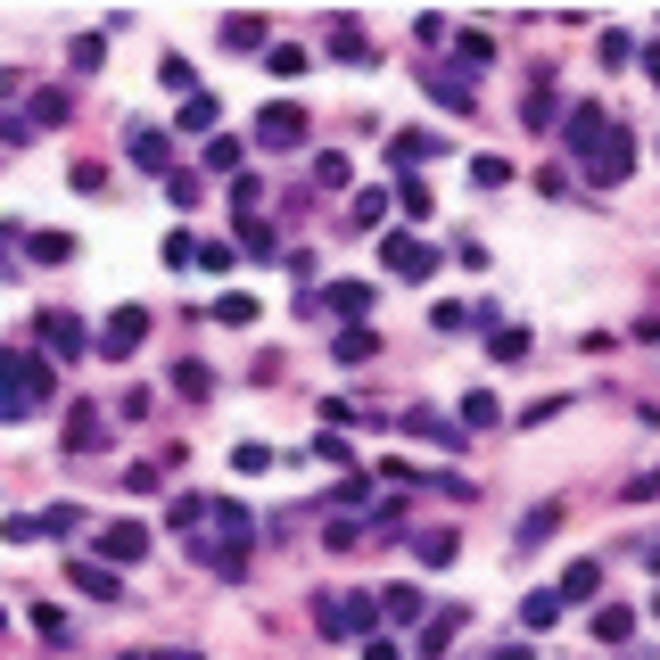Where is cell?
I'll use <instances>...</instances> for the list:
<instances>
[{
  "label": "cell",
  "mask_w": 660,
  "mask_h": 660,
  "mask_svg": "<svg viewBox=\"0 0 660 660\" xmlns=\"http://www.w3.org/2000/svg\"><path fill=\"white\" fill-rule=\"evenodd\" d=\"M34 331H41V356H50V363H83V356H92V339H83L75 314H41Z\"/></svg>",
  "instance_id": "52a82bcc"
},
{
  "label": "cell",
  "mask_w": 660,
  "mask_h": 660,
  "mask_svg": "<svg viewBox=\"0 0 660 660\" xmlns=\"http://www.w3.org/2000/svg\"><path fill=\"white\" fill-rule=\"evenodd\" d=\"M413 553H421L430 569H446L454 553H463V537H454V528H413Z\"/></svg>",
  "instance_id": "ffe728a7"
},
{
  "label": "cell",
  "mask_w": 660,
  "mask_h": 660,
  "mask_svg": "<svg viewBox=\"0 0 660 660\" xmlns=\"http://www.w3.org/2000/svg\"><path fill=\"white\" fill-rule=\"evenodd\" d=\"M224 50H264V17H224Z\"/></svg>",
  "instance_id": "836d02e7"
},
{
  "label": "cell",
  "mask_w": 660,
  "mask_h": 660,
  "mask_svg": "<svg viewBox=\"0 0 660 660\" xmlns=\"http://www.w3.org/2000/svg\"><path fill=\"white\" fill-rule=\"evenodd\" d=\"M314 463H339V471H356V454H347L339 430H322V437H314Z\"/></svg>",
  "instance_id": "ee69618b"
},
{
  "label": "cell",
  "mask_w": 660,
  "mask_h": 660,
  "mask_svg": "<svg viewBox=\"0 0 660 660\" xmlns=\"http://www.w3.org/2000/svg\"><path fill=\"white\" fill-rule=\"evenodd\" d=\"M231 264H240V256H231L224 240H199V273H231Z\"/></svg>",
  "instance_id": "681fc988"
},
{
  "label": "cell",
  "mask_w": 660,
  "mask_h": 660,
  "mask_svg": "<svg viewBox=\"0 0 660 660\" xmlns=\"http://www.w3.org/2000/svg\"><path fill=\"white\" fill-rule=\"evenodd\" d=\"M17 380H25V356H17V347H0V421H25Z\"/></svg>",
  "instance_id": "2e32d148"
},
{
  "label": "cell",
  "mask_w": 660,
  "mask_h": 660,
  "mask_svg": "<svg viewBox=\"0 0 660 660\" xmlns=\"http://www.w3.org/2000/svg\"><path fill=\"white\" fill-rule=\"evenodd\" d=\"M471 182H479V190H504L512 166H504V157H471Z\"/></svg>",
  "instance_id": "f6af8a7d"
},
{
  "label": "cell",
  "mask_w": 660,
  "mask_h": 660,
  "mask_svg": "<svg viewBox=\"0 0 660 660\" xmlns=\"http://www.w3.org/2000/svg\"><path fill=\"white\" fill-rule=\"evenodd\" d=\"M380 264H388L396 281H430V273H437V248L413 240V231H388V240H380Z\"/></svg>",
  "instance_id": "8992f818"
},
{
  "label": "cell",
  "mask_w": 660,
  "mask_h": 660,
  "mask_svg": "<svg viewBox=\"0 0 660 660\" xmlns=\"http://www.w3.org/2000/svg\"><path fill=\"white\" fill-rule=\"evenodd\" d=\"M388 157L396 166H421V157H437V132H388Z\"/></svg>",
  "instance_id": "d4e9b609"
},
{
  "label": "cell",
  "mask_w": 660,
  "mask_h": 660,
  "mask_svg": "<svg viewBox=\"0 0 660 660\" xmlns=\"http://www.w3.org/2000/svg\"><path fill=\"white\" fill-rule=\"evenodd\" d=\"M99 50H108V34H83V41H75V75H92Z\"/></svg>",
  "instance_id": "816d5d0a"
},
{
  "label": "cell",
  "mask_w": 660,
  "mask_h": 660,
  "mask_svg": "<svg viewBox=\"0 0 660 660\" xmlns=\"http://www.w3.org/2000/svg\"><path fill=\"white\" fill-rule=\"evenodd\" d=\"M166 264L173 273H199V240H190V231H166Z\"/></svg>",
  "instance_id": "60d3db41"
},
{
  "label": "cell",
  "mask_w": 660,
  "mask_h": 660,
  "mask_svg": "<svg viewBox=\"0 0 660 660\" xmlns=\"http://www.w3.org/2000/svg\"><path fill=\"white\" fill-rule=\"evenodd\" d=\"M331 50H339V58H372V41H363L356 17H339V25H331Z\"/></svg>",
  "instance_id": "74e56055"
},
{
  "label": "cell",
  "mask_w": 660,
  "mask_h": 660,
  "mask_svg": "<svg viewBox=\"0 0 660 660\" xmlns=\"http://www.w3.org/2000/svg\"><path fill=\"white\" fill-rule=\"evenodd\" d=\"M75 528H92V520H83V504H50L34 520V537H75Z\"/></svg>",
  "instance_id": "f1b7e54d"
},
{
  "label": "cell",
  "mask_w": 660,
  "mask_h": 660,
  "mask_svg": "<svg viewBox=\"0 0 660 660\" xmlns=\"http://www.w3.org/2000/svg\"><path fill=\"white\" fill-rule=\"evenodd\" d=\"M421 92H430L437 108H454V116H471V83H463V75H446V67H421Z\"/></svg>",
  "instance_id": "5bb4252c"
},
{
  "label": "cell",
  "mask_w": 660,
  "mask_h": 660,
  "mask_svg": "<svg viewBox=\"0 0 660 660\" xmlns=\"http://www.w3.org/2000/svg\"><path fill=\"white\" fill-rule=\"evenodd\" d=\"M99 437H108V421H99L92 405H75V413H67V454H92Z\"/></svg>",
  "instance_id": "7402d4cb"
},
{
  "label": "cell",
  "mask_w": 660,
  "mask_h": 660,
  "mask_svg": "<svg viewBox=\"0 0 660 660\" xmlns=\"http://www.w3.org/2000/svg\"><path fill=\"white\" fill-rule=\"evenodd\" d=\"M331 305H339V314H363V305H372V281H339V289H331Z\"/></svg>",
  "instance_id": "bcb514c9"
},
{
  "label": "cell",
  "mask_w": 660,
  "mask_h": 660,
  "mask_svg": "<svg viewBox=\"0 0 660 660\" xmlns=\"http://www.w3.org/2000/svg\"><path fill=\"white\" fill-rule=\"evenodd\" d=\"M17 396H25V421H34L41 405L58 396V363L41 356V347H25V380H17Z\"/></svg>",
  "instance_id": "30bf717a"
},
{
  "label": "cell",
  "mask_w": 660,
  "mask_h": 660,
  "mask_svg": "<svg viewBox=\"0 0 660 660\" xmlns=\"http://www.w3.org/2000/svg\"><path fill=\"white\" fill-rule=\"evenodd\" d=\"M644 75H652V83H660V41H652V50H644Z\"/></svg>",
  "instance_id": "11a10c76"
},
{
  "label": "cell",
  "mask_w": 660,
  "mask_h": 660,
  "mask_svg": "<svg viewBox=\"0 0 660 660\" xmlns=\"http://www.w3.org/2000/svg\"><path fill=\"white\" fill-rule=\"evenodd\" d=\"M215 322H231V331H240V322H256V298H240V289H224V298H215Z\"/></svg>",
  "instance_id": "b9f144b4"
},
{
  "label": "cell",
  "mask_w": 660,
  "mask_h": 660,
  "mask_svg": "<svg viewBox=\"0 0 660 660\" xmlns=\"http://www.w3.org/2000/svg\"><path fill=\"white\" fill-rule=\"evenodd\" d=\"M166 199H173V207H199V173L173 166V173H166Z\"/></svg>",
  "instance_id": "7dc6e473"
},
{
  "label": "cell",
  "mask_w": 660,
  "mask_h": 660,
  "mask_svg": "<svg viewBox=\"0 0 660 660\" xmlns=\"http://www.w3.org/2000/svg\"><path fill=\"white\" fill-rule=\"evenodd\" d=\"M124 157H132L141 173H173V141H166L157 124H141V116H132V132H124Z\"/></svg>",
  "instance_id": "9c48e42d"
},
{
  "label": "cell",
  "mask_w": 660,
  "mask_h": 660,
  "mask_svg": "<svg viewBox=\"0 0 660 660\" xmlns=\"http://www.w3.org/2000/svg\"><path fill=\"white\" fill-rule=\"evenodd\" d=\"M553 620H562V595H553V586H537V595L520 603V627H537V636H545Z\"/></svg>",
  "instance_id": "4316f807"
},
{
  "label": "cell",
  "mask_w": 660,
  "mask_h": 660,
  "mask_svg": "<svg viewBox=\"0 0 660 660\" xmlns=\"http://www.w3.org/2000/svg\"><path fill=\"white\" fill-rule=\"evenodd\" d=\"M595 586H603V562H569V569H562V586H553V595H562V603H586V595H595Z\"/></svg>",
  "instance_id": "603a6c76"
},
{
  "label": "cell",
  "mask_w": 660,
  "mask_h": 660,
  "mask_svg": "<svg viewBox=\"0 0 660 660\" xmlns=\"http://www.w3.org/2000/svg\"><path fill=\"white\" fill-rule=\"evenodd\" d=\"M388 199H396V207H405V215H413V224H421V215L437 207V199H430V182H421V173H405V182H396Z\"/></svg>",
  "instance_id": "f546056e"
},
{
  "label": "cell",
  "mask_w": 660,
  "mask_h": 660,
  "mask_svg": "<svg viewBox=\"0 0 660 660\" xmlns=\"http://www.w3.org/2000/svg\"><path fill=\"white\" fill-rule=\"evenodd\" d=\"M67 108H75L67 92H34V116H25V124H34V132H50V124H67Z\"/></svg>",
  "instance_id": "4dcf8cb0"
},
{
  "label": "cell",
  "mask_w": 660,
  "mask_h": 660,
  "mask_svg": "<svg viewBox=\"0 0 660 660\" xmlns=\"http://www.w3.org/2000/svg\"><path fill=\"white\" fill-rule=\"evenodd\" d=\"M627 636H636V611H627V603H603V611H595V644H627Z\"/></svg>",
  "instance_id": "cb8c5ba5"
},
{
  "label": "cell",
  "mask_w": 660,
  "mask_h": 660,
  "mask_svg": "<svg viewBox=\"0 0 660 660\" xmlns=\"http://www.w3.org/2000/svg\"><path fill=\"white\" fill-rule=\"evenodd\" d=\"M173 388H182V396H199V405H207V396H215V372H207V363H199V356H182V363H173Z\"/></svg>",
  "instance_id": "83f0119b"
},
{
  "label": "cell",
  "mask_w": 660,
  "mask_h": 660,
  "mask_svg": "<svg viewBox=\"0 0 660 660\" xmlns=\"http://www.w3.org/2000/svg\"><path fill=\"white\" fill-rule=\"evenodd\" d=\"M67 586L92 595V603H124V578H116L108 562H92V553H67Z\"/></svg>",
  "instance_id": "ba28073f"
},
{
  "label": "cell",
  "mask_w": 660,
  "mask_h": 660,
  "mask_svg": "<svg viewBox=\"0 0 660 660\" xmlns=\"http://www.w3.org/2000/svg\"><path fill=\"white\" fill-rule=\"evenodd\" d=\"M520 124H528V132H545V124H562V92H553L545 75L528 83V99H520Z\"/></svg>",
  "instance_id": "9a60e30c"
},
{
  "label": "cell",
  "mask_w": 660,
  "mask_h": 660,
  "mask_svg": "<svg viewBox=\"0 0 660 660\" xmlns=\"http://www.w3.org/2000/svg\"><path fill=\"white\" fill-rule=\"evenodd\" d=\"M463 620H471V611H463V603H446V611H430V620H421V660H437V652H446V644L463 636Z\"/></svg>",
  "instance_id": "4fadbf2b"
},
{
  "label": "cell",
  "mask_w": 660,
  "mask_h": 660,
  "mask_svg": "<svg viewBox=\"0 0 660 660\" xmlns=\"http://www.w3.org/2000/svg\"><path fill=\"white\" fill-rule=\"evenodd\" d=\"M240 248L256 264H273V224H264V215H240Z\"/></svg>",
  "instance_id": "d6a6232c"
},
{
  "label": "cell",
  "mask_w": 660,
  "mask_h": 660,
  "mask_svg": "<svg viewBox=\"0 0 660 660\" xmlns=\"http://www.w3.org/2000/svg\"><path fill=\"white\" fill-rule=\"evenodd\" d=\"M454 421H463V430H495V421H504V405H495V388H471L463 405H454Z\"/></svg>",
  "instance_id": "d6986e66"
},
{
  "label": "cell",
  "mask_w": 660,
  "mask_h": 660,
  "mask_svg": "<svg viewBox=\"0 0 660 660\" xmlns=\"http://www.w3.org/2000/svg\"><path fill=\"white\" fill-rule=\"evenodd\" d=\"M331 356H339V363H372L380 356V331H363V322H356V331H331Z\"/></svg>",
  "instance_id": "44dd1931"
},
{
  "label": "cell",
  "mask_w": 660,
  "mask_h": 660,
  "mask_svg": "<svg viewBox=\"0 0 660 660\" xmlns=\"http://www.w3.org/2000/svg\"><path fill=\"white\" fill-rule=\"evenodd\" d=\"M157 660H199V652H157Z\"/></svg>",
  "instance_id": "6f0895ef"
},
{
  "label": "cell",
  "mask_w": 660,
  "mask_h": 660,
  "mask_svg": "<svg viewBox=\"0 0 660 660\" xmlns=\"http://www.w3.org/2000/svg\"><path fill=\"white\" fill-rule=\"evenodd\" d=\"M314 627L322 636H347V644H372L380 636V595H322Z\"/></svg>",
  "instance_id": "7a4b0ae2"
},
{
  "label": "cell",
  "mask_w": 660,
  "mask_h": 660,
  "mask_svg": "<svg viewBox=\"0 0 660 660\" xmlns=\"http://www.w3.org/2000/svg\"><path fill=\"white\" fill-rule=\"evenodd\" d=\"M124 488H132V495H157V488H166V471H157V463H132Z\"/></svg>",
  "instance_id": "c3c4849f"
},
{
  "label": "cell",
  "mask_w": 660,
  "mask_h": 660,
  "mask_svg": "<svg viewBox=\"0 0 660 660\" xmlns=\"http://www.w3.org/2000/svg\"><path fill=\"white\" fill-rule=\"evenodd\" d=\"M256 149H305V108H298V99H264Z\"/></svg>",
  "instance_id": "5b68a950"
},
{
  "label": "cell",
  "mask_w": 660,
  "mask_h": 660,
  "mask_svg": "<svg viewBox=\"0 0 660 660\" xmlns=\"http://www.w3.org/2000/svg\"><path fill=\"white\" fill-rule=\"evenodd\" d=\"M380 215H388V190H363V199H356V224H363V231H372V224H380Z\"/></svg>",
  "instance_id": "f907efd6"
},
{
  "label": "cell",
  "mask_w": 660,
  "mask_h": 660,
  "mask_svg": "<svg viewBox=\"0 0 660 660\" xmlns=\"http://www.w3.org/2000/svg\"><path fill=\"white\" fill-rule=\"evenodd\" d=\"M17 248H25V231H17V224H0V256H17Z\"/></svg>",
  "instance_id": "db71d44e"
},
{
  "label": "cell",
  "mask_w": 660,
  "mask_h": 660,
  "mask_svg": "<svg viewBox=\"0 0 660 660\" xmlns=\"http://www.w3.org/2000/svg\"><path fill=\"white\" fill-rule=\"evenodd\" d=\"M488 347H495V363H520V356H528V331H504V322H495Z\"/></svg>",
  "instance_id": "7bdbcfd3"
},
{
  "label": "cell",
  "mask_w": 660,
  "mask_h": 660,
  "mask_svg": "<svg viewBox=\"0 0 660 660\" xmlns=\"http://www.w3.org/2000/svg\"><path fill=\"white\" fill-rule=\"evenodd\" d=\"M562 141H569V157L586 166V182H603V190H620L627 173H636V141H627V124H611L595 99H578V108H562Z\"/></svg>",
  "instance_id": "6da1fadb"
},
{
  "label": "cell",
  "mask_w": 660,
  "mask_h": 660,
  "mask_svg": "<svg viewBox=\"0 0 660 660\" xmlns=\"http://www.w3.org/2000/svg\"><path fill=\"white\" fill-rule=\"evenodd\" d=\"M207 173H224V182H240V173H248V149L231 141V132H207Z\"/></svg>",
  "instance_id": "ac0fdd59"
},
{
  "label": "cell",
  "mask_w": 660,
  "mask_h": 660,
  "mask_svg": "<svg viewBox=\"0 0 660 660\" xmlns=\"http://www.w3.org/2000/svg\"><path fill=\"white\" fill-rule=\"evenodd\" d=\"M141 339H149V305H116V314L99 322V339H92V347L124 363V356H141Z\"/></svg>",
  "instance_id": "277c9868"
},
{
  "label": "cell",
  "mask_w": 660,
  "mask_h": 660,
  "mask_svg": "<svg viewBox=\"0 0 660 660\" xmlns=\"http://www.w3.org/2000/svg\"><path fill=\"white\" fill-rule=\"evenodd\" d=\"M264 75L298 83V75H305V50H298V41H281V50H264Z\"/></svg>",
  "instance_id": "e575fe53"
},
{
  "label": "cell",
  "mask_w": 660,
  "mask_h": 660,
  "mask_svg": "<svg viewBox=\"0 0 660 660\" xmlns=\"http://www.w3.org/2000/svg\"><path fill=\"white\" fill-rule=\"evenodd\" d=\"M363 660H405V652H396V636H372V644H363Z\"/></svg>",
  "instance_id": "f5cc1de1"
},
{
  "label": "cell",
  "mask_w": 660,
  "mask_h": 660,
  "mask_svg": "<svg viewBox=\"0 0 660 660\" xmlns=\"http://www.w3.org/2000/svg\"><path fill=\"white\" fill-rule=\"evenodd\" d=\"M454 58H463V67H488V58H495V41H488V34H471V25H463V34H454Z\"/></svg>",
  "instance_id": "f35d334b"
},
{
  "label": "cell",
  "mask_w": 660,
  "mask_h": 660,
  "mask_svg": "<svg viewBox=\"0 0 660 660\" xmlns=\"http://www.w3.org/2000/svg\"><path fill=\"white\" fill-rule=\"evenodd\" d=\"M380 595V620L388 627H421L430 620V595H421V586H372Z\"/></svg>",
  "instance_id": "8fae6325"
},
{
  "label": "cell",
  "mask_w": 660,
  "mask_h": 660,
  "mask_svg": "<svg viewBox=\"0 0 660 660\" xmlns=\"http://www.w3.org/2000/svg\"><path fill=\"white\" fill-rule=\"evenodd\" d=\"M215 116H224V99H215V92H190V99H182V116H173V132H199V141H207Z\"/></svg>",
  "instance_id": "e0dca14e"
},
{
  "label": "cell",
  "mask_w": 660,
  "mask_h": 660,
  "mask_svg": "<svg viewBox=\"0 0 660 660\" xmlns=\"http://www.w3.org/2000/svg\"><path fill=\"white\" fill-rule=\"evenodd\" d=\"M124 660H157V652H124Z\"/></svg>",
  "instance_id": "680465c9"
},
{
  "label": "cell",
  "mask_w": 660,
  "mask_h": 660,
  "mask_svg": "<svg viewBox=\"0 0 660 660\" xmlns=\"http://www.w3.org/2000/svg\"><path fill=\"white\" fill-rule=\"evenodd\" d=\"M0 627H9V620H0Z\"/></svg>",
  "instance_id": "91938a15"
},
{
  "label": "cell",
  "mask_w": 660,
  "mask_h": 660,
  "mask_svg": "<svg viewBox=\"0 0 660 660\" xmlns=\"http://www.w3.org/2000/svg\"><path fill=\"white\" fill-rule=\"evenodd\" d=\"M314 182H322V190H347V182H356V166H347V149H322V157H314Z\"/></svg>",
  "instance_id": "1f68e13d"
},
{
  "label": "cell",
  "mask_w": 660,
  "mask_h": 660,
  "mask_svg": "<svg viewBox=\"0 0 660 660\" xmlns=\"http://www.w3.org/2000/svg\"><path fill=\"white\" fill-rule=\"evenodd\" d=\"M166 520H173V528H199V520H207V495H190V488H182V495L166 504Z\"/></svg>",
  "instance_id": "ab89813d"
},
{
  "label": "cell",
  "mask_w": 660,
  "mask_h": 660,
  "mask_svg": "<svg viewBox=\"0 0 660 660\" xmlns=\"http://www.w3.org/2000/svg\"><path fill=\"white\" fill-rule=\"evenodd\" d=\"M157 83H166V92H199V67H190V58H157Z\"/></svg>",
  "instance_id": "d590c367"
},
{
  "label": "cell",
  "mask_w": 660,
  "mask_h": 660,
  "mask_svg": "<svg viewBox=\"0 0 660 660\" xmlns=\"http://www.w3.org/2000/svg\"><path fill=\"white\" fill-rule=\"evenodd\" d=\"M495 660H537V652H528V644H504V652H495Z\"/></svg>",
  "instance_id": "9f6ffc18"
},
{
  "label": "cell",
  "mask_w": 660,
  "mask_h": 660,
  "mask_svg": "<svg viewBox=\"0 0 660 660\" xmlns=\"http://www.w3.org/2000/svg\"><path fill=\"white\" fill-rule=\"evenodd\" d=\"M17 256H25V264H41V273H58V264H75V231H25Z\"/></svg>",
  "instance_id": "7c38bea8"
},
{
  "label": "cell",
  "mask_w": 660,
  "mask_h": 660,
  "mask_svg": "<svg viewBox=\"0 0 660 660\" xmlns=\"http://www.w3.org/2000/svg\"><path fill=\"white\" fill-rule=\"evenodd\" d=\"M273 463H281V454H273V446H256V437H240V446H231V471H240V479H264Z\"/></svg>",
  "instance_id": "484cf974"
},
{
  "label": "cell",
  "mask_w": 660,
  "mask_h": 660,
  "mask_svg": "<svg viewBox=\"0 0 660 660\" xmlns=\"http://www.w3.org/2000/svg\"><path fill=\"white\" fill-rule=\"evenodd\" d=\"M92 562H108V569L149 562V528H141V520H99V537H92Z\"/></svg>",
  "instance_id": "3957f363"
},
{
  "label": "cell",
  "mask_w": 660,
  "mask_h": 660,
  "mask_svg": "<svg viewBox=\"0 0 660 660\" xmlns=\"http://www.w3.org/2000/svg\"><path fill=\"white\" fill-rule=\"evenodd\" d=\"M553 528H562V504H537V512L520 520V545H545Z\"/></svg>",
  "instance_id": "8d00e7d4"
}]
</instances>
